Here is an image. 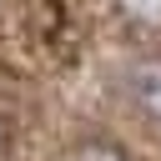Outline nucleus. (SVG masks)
Listing matches in <instances>:
<instances>
[{
  "label": "nucleus",
  "instance_id": "obj_3",
  "mask_svg": "<svg viewBox=\"0 0 161 161\" xmlns=\"http://www.w3.org/2000/svg\"><path fill=\"white\" fill-rule=\"evenodd\" d=\"M111 15L136 35H156L161 30V0H111Z\"/></svg>",
  "mask_w": 161,
  "mask_h": 161
},
{
  "label": "nucleus",
  "instance_id": "obj_4",
  "mask_svg": "<svg viewBox=\"0 0 161 161\" xmlns=\"http://www.w3.org/2000/svg\"><path fill=\"white\" fill-rule=\"evenodd\" d=\"M0 5H5V0H0Z\"/></svg>",
  "mask_w": 161,
  "mask_h": 161
},
{
  "label": "nucleus",
  "instance_id": "obj_2",
  "mask_svg": "<svg viewBox=\"0 0 161 161\" xmlns=\"http://www.w3.org/2000/svg\"><path fill=\"white\" fill-rule=\"evenodd\" d=\"M55 161H136L121 141H111V136H101V131H91V136H75Z\"/></svg>",
  "mask_w": 161,
  "mask_h": 161
},
{
  "label": "nucleus",
  "instance_id": "obj_1",
  "mask_svg": "<svg viewBox=\"0 0 161 161\" xmlns=\"http://www.w3.org/2000/svg\"><path fill=\"white\" fill-rule=\"evenodd\" d=\"M121 96H126V106H131L151 131H161V55L136 60V65L126 70V80H121Z\"/></svg>",
  "mask_w": 161,
  "mask_h": 161
}]
</instances>
